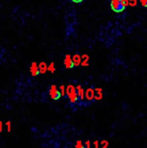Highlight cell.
Instances as JSON below:
<instances>
[{"instance_id": "1", "label": "cell", "mask_w": 147, "mask_h": 148, "mask_svg": "<svg viewBox=\"0 0 147 148\" xmlns=\"http://www.w3.org/2000/svg\"><path fill=\"white\" fill-rule=\"evenodd\" d=\"M66 95L71 103H75L79 99V96H78V94L76 91V88H75L73 85H68L67 87Z\"/></svg>"}, {"instance_id": "2", "label": "cell", "mask_w": 147, "mask_h": 148, "mask_svg": "<svg viewBox=\"0 0 147 148\" xmlns=\"http://www.w3.org/2000/svg\"><path fill=\"white\" fill-rule=\"evenodd\" d=\"M49 96L52 100H55V101H57L59 100L61 97H62V95H61V92L60 90L56 88L55 85H51L50 88H49Z\"/></svg>"}, {"instance_id": "3", "label": "cell", "mask_w": 147, "mask_h": 148, "mask_svg": "<svg viewBox=\"0 0 147 148\" xmlns=\"http://www.w3.org/2000/svg\"><path fill=\"white\" fill-rule=\"evenodd\" d=\"M111 9L116 12V13H120V12H122L126 8L123 6V4L121 3V1L120 0H111Z\"/></svg>"}, {"instance_id": "4", "label": "cell", "mask_w": 147, "mask_h": 148, "mask_svg": "<svg viewBox=\"0 0 147 148\" xmlns=\"http://www.w3.org/2000/svg\"><path fill=\"white\" fill-rule=\"evenodd\" d=\"M64 65H65V68L68 69H71L75 67L74 65V62H73V59H72V56L68 54H67L64 57Z\"/></svg>"}, {"instance_id": "5", "label": "cell", "mask_w": 147, "mask_h": 148, "mask_svg": "<svg viewBox=\"0 0 147 148\" xmlns=\"http://www.w3.org/2000/svg\"><path fill=\"white\" fill-rule=\"evenodd\" d=\"M29 72H30V75L32 76H37L40 72H39V68H38V65L36 62H33L30 65V68H29Z\"/></svg>"}, {"instance_id": "6", "label": "cell", "mask_w": 147, "mask_h": 148, "mask_svg": "<svg viewBox=\"0 0 147 148\" xmlns=\"http://www.w3.org/2000/svg\"><path fill=\"white\" fill-rule=\"evenodd\" d=\"M85 97H86V99H87L88 101H92V100H94V97H95V91H94V89L92 88H88V89L86 90V92H85Z\"/></svg>"}, {"instance_id": "7", "label": "cell", "mask_w": 147, "mask_h": 148, "mask_svg": "<svg viewBox=\"0 0 147 148\" xmlns=\"http://www.w3.org/2000/svg\"><path fill=\"white\" fill-rule=\"evenodd\" d=\"M72 59H73V62H74V65L75 67H78L81 64V56L79 55V54H75L73 56H72Z\"/></svg>"}, {"instance_id": "8", "label": "cell", "mask_w": 147, "mask_h": 148, "mask_svg": "<svg viewBox=\"0 0 147 148\" xmlns=\"http://www.w3.org/2000/svg\"><path fill=\"white\" fill-rule=\"evenodd\" d=\"M38 68H39V72L40 74H45L47 71H48V65L45 62H41L38 65Z\"/></svg>"}, {"instance_id": "9", "label": "cell", "mask_w": 147, "mask_h": 148, "mask_svg": "<svg viewBox=\"0 0 147 148\" xmlns=\"http://www.w3.org/2000/svg\"><path fill=\"white\" fill-rule=\"evenodd\" d=\"M76 91H77L79 99L81 100V101H83L84 100V97H85V94H84V89L82 88V87L81 85H78L76 87Z\"/></svg>"}, {"instance_id": "10", "label": "cell", "mask_w": 147, "mask_h": 148, "mask_svg": "<svg viewBox=\"0 0 147 148\" xmlns=\"http://www.w3.org/2000/svg\"><path fill=\"white\" fill-rule=\"evenodd\" d=\"M94 91H95V97L94 99L96 101H101L103 97V94H102V88H94Z\"/></svg>"}, {"instance_id": "11", "label": "cell", "mask_w": 147, "mask_h": 148, "mask_svg": "<svg viewBox=\"0 0 147 148\" xmlns=\"http://www.w3.org/2000/svg\"><path fill=\"white\" fill-rule=\"evenodd\" d=\"M81 59H82V61H81V66H83V67H88V65H89V56H88V55H83V56H81Z\"/></svg>"}, {"instance_id": "12", "label": "cell", "mask_w": 147, "mask_h": 148, "mask_svg": "<svg viewBox=\"0 0 147 148\" xmlns=\"http://www.w3.org/2000/svg\"><path fill=\"white\" fill-rule=\"evenodd\" d=\"M48 71H49L50 73H55V63L52 62H50V64L49 65H48Z\"/></svg>"}, {"instance_id": "13", "label": "cell", "mask_w": 147, "mask_h": 148, "mask_svg": "<svg viewBox=\"0 0 147 148\" xmlns=\"http://www.w3.org/2000/svg\"><path fill=\"white\" fill-rule=\"evenodd\" d=\"M75 148H86V147L82 144V141L81 140H77L76 143H75Z\"/></svg>"}, {"instance_id": "14", "label": "cell", "mask_w": 147, "mask_h": 148, "mask_svg": "<svg viewBox=\"0 0 147 148\" xmlns=\"http://www.w3.org/2000/svg\"><path fill=\"white\" fill-rule=\"evenodd\" d=\"M59 90H60V92H61L62 96H63V97H64V96L66 95V88H65L64 85H61V86H60Z\"/></svg>"}, {"instance_id": "15", "label": "cell", "mask_w": 147, "mask_h": 148, "mask_svg": "<svg viewBox=\"0 0 147 148\" xmlns=\"http://www.w3.org/2000/svg\"><path fill=\"white\" fill-rule=\"evenodd\" d=\"M5 125L7 127V132L8 133H10L11 132V121H6L5 122Z\"/></svg>"}, {"instance_id": "16", "label": "cell", "mask_w": 147, "mask_h": 148, "mask_svg": "<svg viewBox=\"0 0 147 148\" xmlns=\"http://www.w3.org/2000/svg\"><path fill=\"white\" fill-rule=\"evenodd\" d=\"M138 4V0H129V5L132 7H135Z\"/></svg>"}, {"instance_id": "17", "label": "cell", "mask_w": 147, "mask_h": 148, "mask_svg": "<svg viewBox=\"0 0 147 148\" xmlns=\"http://www.w3.org/2000/svg\"><path fill=\"white\" fill-rule=\"evenodd\" d=\"M101 145H102V147L101 148H108V141L107 140H102L101 141Z\"/></svg>"}, {"instance_id": "18", "label": "cell", "mask_w": 147, "mask_h": 148, "mask_svg": "<svg viewBox=\"0 0 147 148\" xmlns=\"http://www.w3.org/2000/svg\"><path fill=\"white\" fill-rule=\"evenodd\" d=\"M121 1V3L123 4V6L126 8L129 5V0H120Z\"/></svg>"}, {"instance_id": "19", "label": "cell", "mask_w": 147, "mask_h": 148, "mask_svg": "<svg viewBox=\"0 0 147 148\" xmlns=\"http://www.w3.org/2000/svg\"><path fill=\"white\" fill-rule=\"evenodd\" d=\"M140 1V3L143 7L146 8L147 7V0H139Z\"/></svg>"}, {"instance_id": "20", "label": "cell", "mask_w": 147, "mask_h": 148, "mask_svg": "<svg viewBox=\"0 0 147 148\" xmlns=\"http://www.w3.org/2000/svg\"><path fill=\"white\" fill-rule=\"evenodd\" d=\"M85 147H86V148H91V143L89 140H87L85 142Z\"/></svg>"}, {"instance_id": "21", "label": "cell", "mask_w": 147, "mask_h": 148, "mask_svg": "<svg viewBox=\"0 0 147 148\" xmlns=\"http://www.w3.org/2000/svg\"><path fill=\"white\" fill-rule=\"evenodd\" d=\"M94 148H100V144H99L98 140H95L94 142Z\"/></svg>"}, {"instance_id": "22", "label": "cell", "mask_w": 147, "mask_h": 148, "mask_svg": "<svg viewBox=\"0 0 147 148\" xmlns=\"http://www.w3.org/2000/svg\"><path fill=\"white\" fill-rule=\"evenodd\" d=\"M3 132V122L0 121V133Z\"/></svg>"}, {"instance_id": "23", "label": "cell", "mask_w": 147, "mask_h": 148, "mask_svg": "<svg viewBox=\"0 0 147 148\" xmlns=\"http://www.w3.org/2000/svg\"><path fill=\"white\" fill-rule=\"evenodd\" d=\"M74 3H81L83 0H72Z\"/></svg>"}]
</instances>
